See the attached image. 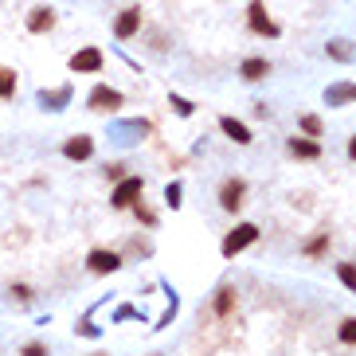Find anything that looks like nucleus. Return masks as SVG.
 Returning a JSON list of instances; mask_svg holds the SVG:
<instances>
[{
	"label": "nucleus",
	"instance_id": "1",
	"mask_svg": "<svg viewBox=\"0 0 356 356\" xmlns=\"http://www.w3.org/2000/svg\"><path fill=\"white\" fill-rule=\"evenodd\" d=\"M258 235H262V231H258V223H235L231 231L223 235V247H220L223 258L243 255L247 247H255V243H258Z\"/></svg>",
	"mask_w": 356,
	"mask_h": 356
},
{
	"label": "nucleus",
	"instance_id": "2",
	"mask_svg": "<svg viewBox=\"0 0 356 356\" xmlns=\"http://www.w3.org/2000/svg\"><path fill=\"white\" fill-rule=\"evenodd\" d=\"M145 196V180H141V176H122V180H118V188H114L110 192V208H134L137 200Z\"/></svg>",
	"mask_w": 356,
	"mask_h": 356
},
{
	"label": "nucleus",
	"instance_id": "3",
	"mask_svg": "<svg viewBox=\"0 0 356 356\" xmlns=\"http://www.w3.org/2000/svg\"><path fill=\"white\" fill-rule=\"evenodd\" d=\"M247 24H251V32H255V36H266V39L282 36V28L266 16V4H262V0H251V8H247Z\"/></svg>",
	"mask_w": 356,
	"mask_h": 356
},
{
	"label": "nucleus",
	"instance_id": "4",
	"mask_svg": "<svg viewBox=\"0 0 356 356\" xmlns=\"http://www.w3.org/2000/svg\"><path fill=\"white\" fill-rule=\"evenodd\" d=\"M122 102H125V94L118 90V86H106V83H98L94 90H90V98H86V106L90 110H98V114H106V110H122Z\"/></svg>",
	"mask_w": 356,
	"mask_h": 356
},
{
	"label": "nucleus",
	"instance_id": "5",
	"mask_svg": "<svg viewBox=\"0 0 356 356\" xmlns=\"http://www.w3.org/2000/svg\"><path fill=\"white\" fill-rule=\"evenodd\" d=\"M243 200H247V180L243 176H231V180L220 185V208L227 211V216H235V211L243 208Z\"/></svg>",
	"mask_w": 356,
	"mask_h": 356
},
{
	"label": "nucleus",
	"instance_id": "6",
	"mask_svg": "<svg viewBox=\"0 0 356 356\" xmlns=\"http://www.w3.org/2000/svg\"><path fill=\"white\" fill-rule=\"evenodd\" d=\"M141 36V4H129L125 12H118V20H114V39H134Z\"/></svg>",
	"mask_w": 356,
	"mask_h": 356
},
{
	"label": "nucleus",
	"instance_id": "7",
	"mask_svg": "<svg viewBox=\"0 0 356 356\" xmlns=\"http://www.w3.org/2000/svg\"><path fill=\"white\" fill-rule=\"evenodd\" d=\"M118 266H122V255H118V251L94 247V251L86 255V271H90V274H98V278H102V274H114Z\"/></svg>",
	"mask_w": 356,
	"mask_h": 356
},
{
	"label": "nucleus",
	"instance_id": "8",
	"mask_svg": "<svg viewBox=\"0 0 356 356\" xmlns=\"http://www.w3.org/2000/svg\"><path fill=\"white\" fill-rule=\"evenodd\" d=\"M63 157H67V160H78V165H83V160H90V157H94V137H90V134L67 137V141H63Z\"/></svg>",
	"mask_w": 356,
	"mask_h": 356
},
{
	"label": "nucleus",
	"instance_id": "9",
	"mask_svg": "<svg viewBox=\"0 0 356 356\" xmlns=\"http://www.w3.org/2000/svg\"><path fill=\"white\" fill-rule=\"evenodd\" d=\"M102 63H106L102 48H83V51H74V55H71V71L94 74V71H102Z\"/></svg>",
	"mask_w": 356,
	"mask_h": 356
},
{
	"label": "nucleus",
	"instance_id": "10",
	"mask_svg": "<svg viewBox=\"0 0 356 356\" xmlns=\"http://www.w3.org/2000/svg\"><path fill=\"white\" fill-rule=\"evenodd\" d=\"M51 28H55V8H51V4H39V8L28 12V32H32V36H48Z\"/></svg>",
	"mask_w": 356,
	"mask_h": 356
},
{
	"label": "nucleus",
	"instance_id": "11",
	"mask_svg": "<svg viewBox=\"0 0 356 356\" xmlns=\"http://www.w3.org/2000/svg\"><path fill=\"white\" fill-rule=\"evenodd\" d=\"M286 149H290V157H297V160H317L321 157V141H313V137H290L286 141Z\"/></svg>",
	"mask_w": 356,
	"mask_h": 356
},
{
	"label": "nucleus",
	"instance_id": "12",
	"mask_svg": "<svg viewBox=\"0 0 356 356\" xmlns=\"http://www.w3.org/2000/svg\"><path fill=\"white\" fill-rule=\"evenodd\" d=\"M211 313H216V317H231L235 313V286L231 282H223L220 290H216V297H211Z\"/></svg>",
	"mask_w": 356,
	"mask_h": 356
},
{
	"label": "nucleus",
	"instance_id": "13",
	"mask_svg": "<svg viewBox=\"0 0 356 356\" xmlns=\"http://www.w3.org/2000/svg\"><path fill=\"white\" fill-rule=\"evenodd\" d=\"M239 74H243V83H262V78L271 74V63L262 59V55H251V59H243Z\"/></svg>",
	"mask_w": 356,
	"mask_h": 356
},
{
	"label": "nucleus",
	"instance_id": "14",
	"mask_svg": "<svg viewBox=\"0 0 356 356\" xmlns=\"http://www.w3.org/2000/svg\"><path fill=\"white\" fill-rule=\"evenodd\" d=\"M220 129H223L227 137H231L235 145H251V137H255L243 122H239V118H231V114H223V118H220Z\"/></svg>",
	"mask_w": 356,
	"mask_h": 356
},
{
	"label": "nucleus",
	"instance_id": "15",
	"mask_svg": "<svg viewBox=\"0 0 356 356\" xmlns=\"http://www.w3.org/2000/svg\"><path fill=\"white\" fill-rule=\"evenodd\" d=\"M325 102L329 106H344V102H356V86L353 83H333L325 90Z\"/></svg>",
	"mask_w": 356,
	"mask_h": 356
},
{
	"label": "nucleus",
	"instance_id": "16",
	"mask_svg": "<svg viewBox=\"0 0 356 356\" xmlns=\"http://www.w3.org/2000/svg\"><path fill=\"white\" fill-rule=\"evenodd\" d=\"M329 251V231H317L313 239H306V247H302V255L306 258H321Z\"/></svg>",
	"mask_w": 356,
	"mask_h": 356
},
{
	"label": "nucleus",
	"instance_id": "17",
	"mask_svg": "<svg viewBox=\"0 0 356 356\" xmlns=\"http://www.w3.org/2000/svg\"><path fill=\"white\" fill-rule=\"evenodd\" d=\"M16 83H20V78H16V71L0 63V102H4V98H12V94H16Z\"/></svg>",
	"mask_w": 356,
	"mask_h": 356
},
{
	"label": "nucleus",
	"instance_id": "18",
	"mask_svg": "<svg viewBox=\"0 0 356 356\" xmlns=\"http://www.w3.org/2000/svg\"><path fill=\"white\" fill-rule=\"evenodd\" d=\"M297 125H302V134H306V137H313V141H317V137L325 134V125H321V118H317V114H302V122H297Z\"/></svg>",
	"mask_w": 356,
	"mask_h": 356
},
{
	"label": "nucleus",
	"instance_id": "19",
	"mask_svg": "<svg viewBox=\"0 0 356 356\" xmlns=\"http://www.w3.org/2000/svg\"><path fill=\"white\" fill-rule=\"evenodd\" d=\"M337 278H341V286L348 294H356V262H341V266H337Z\"/></svg>",
	"mask_w": 356,
	"mask_h": 356
},
{
	"label": "nucleus",
	"instance_id": "20",
	"mask_svg": "<svg viewBox=\"0 0 356 356\" xmlns=\"http://www.w3.org/2000/svg\"><path fill=\"white\" fill-rule=\"evenodd\" d=\"M337 341L353 344V348H356V317H344L341 325H337Z\"/></svg>",
	"mask_w": 356,
	"mask_h": 356
},
{
	"label": "nucleus",
	"instance_id": "21",
	"mask_svg": "<svg viewBox=\"0 0 356 356\" xmlns=\"http://www.w3.org/2000/svg\"><path fill=\"white\" fill-rule=\"evenodd\" d=\"M325 51H329V55H333V59H337V63H348V59H353V48H348L344 39H333V43H329V48H325Z\"/></svg>",
	"mask_w": 356,
	"mask_h": 356
},
{
	"label": "nucleus",
	"instance_id": "22",
	"mask_svg": "<svg viewBox=\"0 0 356 356\" xmlns=\"http://www.w3.org/2000/svg\"><path fill=\"white\" fill-rule=\"evenodd\" d=\"M165 204H169L172 211L180 208V204H185V192H180V185H176V180H172V185L165 188Z\"/></svg>",
	"mask_w": 356,
	"mask_h": 356
},
{
	"label": "nucleus",
	"instance_id": "23",
	"mask_svg": "<svg viewBox=\"0 0 356 356\" xmlns=\"http://www.w3.org/2000/svg\"><path fill=\"white\" fill-rule=\"evenodd\" d=\"M134 216H137V223H145V227H157V216H153V208H145L141 200L134 204Z\"/></svg>",
	"mask_w": 356,
	"mask_h": 356
},
{
	"label": "nucleus",
	"instance_id": "24",
	"mask_svg": "<svg viewBox=\"0 0 356 356\" xmlns=\"http://www.w3.org/2000/svg\"><path fill=\"white\" fill-rule=\"evenodd\" d=\"M169 106H172V110H176V114H180V118H188V114L196 110V106H192V102H188V98H180V94H172V98H169Z\"/></svg>",
	"mask_w": 356,
	"mask_h": 356
},
{
	"label": "nucleus",
	"instance_id": "25",
	"mask_svg": "<svg viewBox=\"0 0 356 356\" xmlns=\"http://www.w3.org/2000/svg\"><path fill=\"white\" fill-rule=\"evenodd\" d=\"M20 356H48V344L32 341V344H28V348H24V353H20Z\"/></svg>",
	"mask_w": 356,
	"mask_h": 356
},
{
	"label": "nucleus",
	"instance_id": "26",
	"mask_svg": "<svg viewBox=\"0 0 356 356\" xmlns=\"http://www.w3.org/2000/svg\"><path fill=\"white\" fill-rule=\"evenodd\" d=\"M12 297H20V302H32V297H36V294H32L28 286H12Z\"/></svg>",
	"mask_w": 356,
	"mask_h": 356
},
{
	"label": "nucleus",
	"instance_id": "27",
	"mask_svg": "<svg viewBox=\"0 0 356 356\" xmlns=\"http://www.w3.org/2000/svg\"><path fill=\"white\" fill-rule=\"evenodd\" d=\"M106 176H110V180H122V176H125V165H110V169H106Z\"/></svg>",
	"mask_w": 356,
	"mask_h": 356
},
{
	"label": "nucleus",
	"instance_id": "28",
	"mask_svg": "<svg viewBox=\"0 0 356 356\" xmlns=\"http://www.w3.org/2000/svg\"><path fill=\"white\" fill-rule=\"evenodd\" d=\"M348 157H353V160H356V134H353V137H348Z\"/></svg>",
	"mask_w": 356,
	"mask_h": 356
},
{
	"label": "nucleus",
	"instance_id": "29",
	"mask_svg": "<svg viewBox=\"0 0 356 356\" xmlns=\"http://www.w3.org/2000/svg\"><path fill=\"white\" fill-rule=\"evenodd\" d=\"M94 356H106V353H94Z\"/></svg>",
	"mask_w": 356,
	"mask_h": 356
}]
</instances>
